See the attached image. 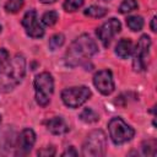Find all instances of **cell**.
<instances>
[{
  "mask_svg": "<svg viewBox=\"0 0 157 157\" xmlns=\"http://www.w3.org/2000/svg\"><path fill=\"white\" fill-rule=\"evenodd\" d=\"M98 53V45L88 34H81L67 48L65 53V64L69 67H76L85 60Z\"/></svg>",
  "mask_w": 157,
  "mask_h": 157,
  "instance_id": "6da1fadb",
  "label": "cell"
},
{
  "mask_svg": "<svg viewBox=\"0 0 157 157\" xmlns=\"http://www.w3.org/2000/svg\"><path fill=\"white\" fill-rule=\"evenodd\" d=\"M26 75V59L22 54H16L5 66L0 70V91L10 92L21 83Z\"/></svg>",
  "mask_w": 157,
  "mask_h": 157,
  "instance_id": "7a4b0ae2",
  "label": "cell"
},
{
  "mask_svg": "<svg viewBox=\"0 0 157 157\" xmlns=\"http://www.w3.org/2000/svg\"><path fill=\"white\" fill-rule=\"evenodd\" d=\"M36 102L40 107H47L54 93V78L52 74L44 71L38 74L33 81Z\"/></svg>",
  "mask_w": 157,
  "mask_h": 157,
  "instance_id": "3957f363",
  "label": "cell"
},
{
  "mask_svg": "<svg viewBox=\"0 0 157 157\" xmlns=\"http://www.w3.org/2000/svg\"><path fill=\"white\" fill-rule=\"evenodd\" d=\"M107 136L103 130H92L85 139L82 145V156L85 157H101L105 155Z\"/></svg>",
  "mask_w": 157,
  "mask_h": 157,
  "instance_id": "277c9868",
  "label": "cell"
},
{
  "mask_svg": "<svg viewBox=\"0 0 157 157\" xmlns=\"http://www.w3.org/2000/svg\"><path fill=\"white\" fill-rule=\"evenodd\" d=\"M108 130H109V137L114 145L126 144L135 135V130L130 125H128L120 117H114L109 120Z\"/></svg>",
  "mask_w": 157,
  "mask_h": 157,
  "instance_id": "5b68a950",
  "label": "cell"
},
{
  "mask_svg": "<svg viewBox=\"0 0 157 157\" xmlns=\"http://www.w3.org/2000/svg\"><path fill=\"white\" fill-rule=\"evenodd\" d=\"M91 97V90L87 86H75L63 90L61 101L63 103L72 109L81 107Z\"/></svg>",
  "mask_w": 157,
  "mask_h": 157,
  "instance_id": "8992f818",
  "label": "cell"
},
{
  "mask_svg": "<svg viewBox=\"0 0 157 157\" xmlns=\"http://www.w3.org/2000/svg\"><path fill=\"white\" fill-rule=\"evenodd\" d=\"M151 38L147 34H142L137 44L135 47V49H132V69L136 72H141L145 70L146 67V59L151 48Z\"/></svg>",
  "mask_w": 157,
  "mask_h": 157,
  "instance_id": "52a82bcc",
  "label": "cell"
},
{
  "mask_svg": "<svg viewBox=\"0 0 157 157\" xmlns=\"http://www.w3.org/2000/svg\"><path fill=\"white\" fill-rule=\"evenodd\" d=\"M22 26L26 31V34L31 38H42L44 36V28L42 27L39 20H38V16H37V12L36 10L31 9L28 10L23 17H22Z\"/></svg>",
  "mask_w": 157,
  "mask_h": 157,
  "instance_id": "ba28073f",
  "label": "cell"
},
{
  "mask_svg": "<svg viewBox=\"0 0 157 157\" xmlns=\"http://www.w3.org/2000/svg\"><path fill=\"white\" fill-rule=\"evenodd\" d=\"M121 29V23L119 20L112 17L108 21H105L103 25H101L97 31L96 34L98 37V39L101 40V43L103 44V47H108L110 40L113 39V37L115 34H118Z\"/></svg>",
  "mask_w": 157,
  "mask_h": 157,
  "instance_id": "9c48e42d",
  "label": "cell"
},
{
  "mask_svg": "<svg viewBox=\"0 0 157 157\" xmlns=\"http://www.w3.org/2000/svg\"><path fill=\"white\" fill-rule=\"evenodd\" d=\"M92 81H93V85L97 88V91L99 93H102L103 96H108L114 91L113 74L108 69L99 70L98 72H96Z\"/></svg>",
  "mask_w": 157,
  "mask_h": 157,
  "instance_id": "30bf717a",
  "label": "cell"
},
{
  "mask_svg": "<svg viewBox=\"0 0 157 157\" xmlns=\"http://www.w3.org/2000/svg\"><path fill=\"white\" fill-rule=\"evenodd\" d=\"M36 142V134L32 129L26 128L21 131V134L18 135V141H17V150L20 155H27L32 147L34 146Z\"/></svg>",
  "mask_w": 157,
  "mask_h": 157,
  "instance_id": "8fae6325",
  "label": "cell"
},
{
  "mask_svg": "<svg viewBox=\"0 0 157 157\" xmlns=\"http://www.w3.org/2000/svg\"><path fill=\"white\" fill-rule=\"evenodd\" d=\"M47 129L53 135H63L69 131V126L61 117H54L47 121Z\"/></svg>",
  "mask_w": 157,
  "mask_h": 157,
  "instance_id": "7c38bea8",
  "label": "cell"
},
{
  "mask_svg": "<svg viewBox=\"0 0 157 157\" xmlns=\"http://www.w3.org/2000/svg\"><path fill=\"white\" fill-rule=\"evenodd\" d=\"M132 52V42L129 38H121L115 45V54L120 59H126Z\"/></svg>",
  "mask_w": 157,
  "mask_h": 157,
  "instance_id": "4fadbf2b",
  "label": "cell"
},
{
  "mask_svg": "<svg viewBox=\"0 0 157 157\" xmlns=\"http://www.w3.org/2000/svg\"><path fill=\"white\" fill-rule=\"evenodd\" d=\"M83 13L85 16H88L92 18H102L108 13V10L99 5H91L83 11Z\"/></svg>",
  "mask_w": 157,
  "mask_h": 157,
  "instance_id": "5bb4252c",
  "label": "cell"
},
{
  "mask_svg": "<svg viewBox=\"0 0 157 157\" xmlns=\"http://www.w3.org/2000/svg\"><path fill=\"white\" fill-rule=\"evenodd\" d=\"M78 118H80V120H82V121L86 123V124H92V123H96V121L99 120L98 114H97L93 109H91V108H85V109L80 113Z\"/></svg>",
  "mask_w": 157,
  "mask_h": 157,
  "instance_id": "9a60e30c",
  "label": "cell"
},
{
  "mask_svg": "<svg viewBox=\"0 0 157 157\" xmlns=\"http://www.w3.org/2000/svg\"><path fill=\"white\" fill-rule=\"evenodd\" d=\"M126 26L132 31V32H139L144 27V18L141 16H129L126 18Z\"/></svg>",
  "mask_w": 157,
  "mask_h": 157,
  "instance_id": "2e32d148",
  "label": "cell"
},
{
  "mask_svg": "<svg viewBox=\"0 0 157 157\" xmlns=\"http://www.w3.org/2000/svg\"><path fill=\"white\" fill-rule=\"evenodd\" d=\"M141 150H142V155L145 156H156L157 152V141L155 139L144 141L141 145Z\"/></svg>",
  "mask_w": 157,
  "mask_h": 157,
  "instance_id": "e0dca14e",
  "label": "cell"
},
{
  "mask_svg": "<svg viewBox=\"0 0 157 157\" xmlns=\"http://www.w3.org/2000/svg\"><path fill=\"white\" fill-rule=\"evenodd\" d=\"M64 42H65V36L63 33H56V34H54V36H52L49 38L48 47H49V49L52 52H54V50L59 49L64 44Z\"/></svg>",
  "mask_w": 157,
  "mask_h": 157,
  "instance_id": "ac0fdd59",
  "label": "cell"
},
{
  "mask_svg": "<svg viewBox=\"0 0 157 157\" xmlns=\"http://www.w3.org/2000/svg\"><path fill=\"white\" fill-rule=\"evenodd\" d=\"M58 20H59V15H58V12L54 11V10L47 11V12H44L43 16H42V23L45 25V26H48V27L54 26V25L58 22Z\"/></svg>",
  "mask_w": 157,
  "mask_h": 157,
  "instance_id": "d6986e66",
  "label": "cell"
},
{
  "mask_svg": "<svg viewBox=\"0 0 157 157\" xmlns=\"http://www.w3.org/2000/svg\"><path fill=\"white\" fill-rule=\"evenodd\" d=\"M137 6L139 5H137L136 0H123L120 6H119V9H118V11L120 13H128V12H131V11L136 10Z\"/></svg>",
  "mask_w": 157,
  "mask_h": 157,
  "instance_id": "ffe728a7",
  "label": "cell"
},
{
  "mask_svg": "<svg viewBox=\"0 0 157 157\" xmlns=\"http://www.w3.org/2000/svg\"><path fill=\"white\" fill-rule=\"evenodd\" d=\"M25 0H7L5 4V10L10 13H16L18 10L22 9Z\"/></svg>",
  "mask_w": 157,
  "mask_h": 157,
  "instance_id": "44dd1931",
  "label": "cell"
},
{
  "mask_svg": "<svg viewBox=\"0 0 157 157\" xmlns=\"http://www.w3.org/2000/svg\"><path fill=\"white\" fill-rule=\"evenodd\" d=\"M85 0H65L63 4V7L66 12H74L78 10L83 5Z\"/></svg>",
  "mask_w": 157,
  "mask_h": 157,
  "instance_id": "7402d4cb",
  "label": "cell"
},
{
  "mask_svg": "<svg viewBox=\"0 0 157 157\" xmlns=\"http://www.w3.org/2000/svg\"><path fill=\"white\" fill-rule=\"evenodd\" d=\"M38 156H44V157H49V156H54L55 155V147L54 146H48V147H43L42 150H39L37 152Z\"/></svg>",
  "mask_w": 157,
  "mask_h": 157,
  "instance_id": "603a6c76",
  "label": "cell"
},
{
  "mask_svg": "<svg viewBox=\"0 0 157 157\" xmlns=\"http://www.w3.org/2000/svg\"><path fill=\"white\" fill-rule=\"evenodd\" d=\"M7 58H9V52L4 48H0V70H1L2 64L7 60Z\"/></svg>",
  "mask_w": 157,
  "mask_h": 157,
  "instance_id": "cb8c5ba5",
  "label": "cell"
},
{
  "mask_svg": "<svg viewBox=\"0 0 157 157\" xmlns=\"http://www.w3.org/2000/svg\"><path fill=\"white\" fill-rule=\"evenodd\" d=\"M61 156H69V157H70V156H74V157H75V156H77V151L75 150L74 146H70V147H67V148L61 153Z\"/></svg>",
  "mask_w": 157,
  "mask_h": 157,
  "instance_id": "d4e9b609",
  "label": "cell"
},
{
  "mask_svg": "<svg viewBox=\"0 0 157 157\" xmlns=\"http://www.w3.org/2000/svg\"><path fill=\"white\" fill-rule=\"evenodd\" d=\"M150 27H151V31H152V32H156V16L152 17L151 23H150Z\"/></svg>",
  "mask_w": 157,
  "mask_h": 157,
  "instance_id": "484cf974",
  "label": "cell"
},
{
  "mask_svg": "<svg viewBox=\"0 0 157 157\" xmlns=\"http://www.w3.org/2000/svg\"><path fill=\"white\" fill-rule=\"evenodd\" d=\"M42 4H53V2H55L56 0H39Z\"/></svg>",
  "mask_w": 157,
  "mask_h": 157,
  "instance_id": "4316f807",
  "label": "cell"
},
{
  "mask_svg": "<svg viewBox=\"0 0 157 157\" xmlns=\"http://www.w3.org/2000/svg\"><path fill=\"white\" fill-rule=\"evenodd\" d=\"M1 29H2V27H1V25H0V32H1Z\"/></svg>",
  "mask_w": 157,
  "mask_h": 157,
  "instance_id": "83f0119b",
  "label": "cell"
},
{
  "mask_svg": "<svg viewBox=\"0 0 157 157\" xmlns=\"http://www.w3.org/2000/svg\"><path fill=\"white\" fill-rule=\"evenodd\" d=\"M0 123H1V115H0Z\"/></svg>",
  "mask_w": 157,
  "mask_h": 157,
  "instance_id": "f1b7e54d",
  "label": "cell"
}]
</instances>
